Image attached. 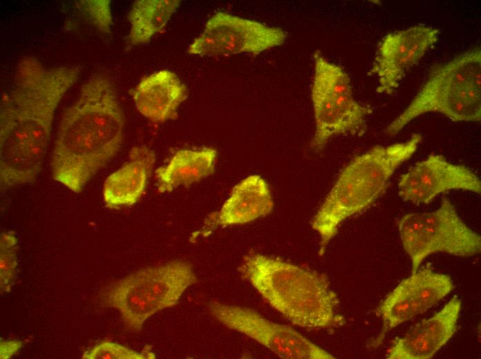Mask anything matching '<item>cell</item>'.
Here are the masks:
<instances>
[{
  "label": "cell",
  "mask_w": 481,
  "mask_h": 359,
  "mask_svg": "<svg viewBox=\"0 0 481 359\" xmlns=\"http://www.w3.org/2000/svg\"><path fill=\"white\" fill-rule=\"evenodd\" d=\"M79 66L47 68L32 56L17 64L0 108V184L34 182L41 171L60 101L80 75Z\"/></svg>",
  "instance_id": "1"
},
{
  "label": "cell",
  "mask_w": 481,
  "mask_h": 359,
  "mask_svg": "<svg viewBox=\"0 0 481 359\" xmlns=\"http://www.w3.org/2000/svg\"><path fill=\"white\" fill-rule=\"evenodd\" d=\"M124 117L111 80L91 76L77 99L64 112L51 156L55 180L80 193L120 149Z\"/></svg>",
  "instance_id": "2"
},
{
  "label": "cell",
  "mask_w": 481,
  "mask_h": 359,
  "mask_svg": "<svg viewBox=\"0 0 481 359\" xmlns=\"http://www.w3.org/2000/svg\"><path fill=\"white\" fill-rule=\"evenodd\" d=\"M239 271L272 308L296 326L324 329L346 323L325 273L260 253L245 256Z\"/></svg>",
  "instance_id": "3"
},
{
  "label": "cell",
  "mask_w": 481,
  "mask_h": 359,
  "mask_svg": "<svg viewBox=\"0 0 481 359\" xmlns=\"http://www.w3.org/2000/svg\"><path fill=\"white\" fill-rule=\"evenodd\" d=\"M422 139L416 133L403 142L374 146L344 168L312 221L320 235V255L344 220L384 193L394 172L415 154Z\"/></svg>",
  "instance_id": "4"
},
{
  "label": "cell",
  "mask_w": 481,
  "mask_h": 359,
  "mask_svg": "<svg viewBox=\"0 0 481 359\" xmlns=\"http://www.w3.org/2000/svg\"><path fill=\"white\" fill-rule=\"evenodd\" d=\"M438 113L453 122L481 119V50L475 47L435 66L405 110L385 130L393 137L416 117Z\"/></svg>",
  "instance_id": "5"
},
{
  "label": "cell",
  "mask_w": 481,
  "mask_h": 359,
  "mask_svg": "<svg viewBox=\"0 0 481 359\" xmlns=\"http://www.w3.org/2000/svg\"><path fill=\"white\" fill-rule=\"evenodd\" d=\"M196 282L190 264L172 261L117 280L106 290L104 304L117 309L126 326L138 332L151 316L176 304L185 291Z\"/></svg>",
  "instance_id": "6"
},
{
  "label": "cell",
  "mask_w": 481,
  "mask_h": 359,
  "mask_svg": "<svg viewBox=\"0 0 481 359\" xmlns=\"http://www.w3.org/2000/svg\"><path fill=\"white\" fill-rule=\"evenodd\" d=\"M313 59L311 99L315 131L310 148L318 152L335 136L363 135L372 110L355 99L350 77L342 67L328 61L319 50Z\"/></svg>",
  "instance_id": "7"
},
{
  "label": "cell",
  "mask_w": 481,
  "mask_h": 359,
  "mask_svg": "<svg viewBox=\"0 0 481 359\" xmlns=\"http://www.w3.org/2000/svg\"><path fill=\"white\" fill-rule=\"evenodd\" d=\"M397 227L404 249L411 260L412 273L435 253L471 257L481 251L480 236L465 224L446 197L435 211L404 215L398 220Z\"/></svg>",
  "instance_id": "8"
},
{
  "label": "cell",
  "mask_w": 481,
  "mask_h": 359,
  "mask_svg": "<svg viewBox=\"0 0 481 359\" xmlns=\"http://www.w3.org/2000/svg\"><path fill=\"white\" fill-rule=\"evenodd\" d=\"M287 33L281 28L226 12L214 14L202 32L188 48L201 56L254 55L284 43Z\"/></svg>",
  "instance_id": "9"
},
{
  "label": "cell",
  "mask_w": 481,
  "mask_h": 359,
  "mask_svg": "<svg viewBox=\"0 0 481 359\" xmlns=\"http://www.w3.org/2000/svg\"><path fill=\"white\" fill-rule=\"evenodd\" d=\"M208 309L225 327L248 336L280 358H334L292 327L269 320L252 309L216 301L210 302Z\"/></svg>",
  "instance_id": "10"
},
{
  "label": "cell",
  "mask_w": 481,
  "mask_h": 359,
  "mask_svg": "<svg viewBox=\"0 0 481 359\" xmlns=\"http://www.w3.org/2000/svg\"><path fill=\"white\" fill-rule=\"evenodd\" d=\"M453 288L451 277L435 272L430 264L413 273L377 307L375 313L381 318L382 327L369 346L377 348L389 331L435 305Z\"/></svg>",
  "instance_id": "11"
},
{
  "label": "cell",
  "mask_w": 481,
  "mask_h": 359,
  "mask_svg": "<svg viewBox=\"0 0 481 359\" xmlns=\"http://www.w3.org/2000/svg\"><path fill=\"white\" fill-rule=\"evenodd\" d=\"M440 30L419 24L387 34L377 48L370 72L378 80L377 92L392 95L406 72L437 43Z\"/></svg>",
  "instance_id": "12"
},
{
  "label": "cell",
  "mask_w": 481,
  "mask_h": 359,
  "mask_svg": "<svg viewBox=\"0 0 481 359\" xmlns=\"http://www.w3.org/2000/svg\"><path fill=\"white\" fill-rule=\"evenodd\" d=\"M468 191L480 194L481 182L468 167L431 155L403 174L398 183L399 195L415 204H429L438 195L451 191Z\"/></svg>",
  "instance_id": "13"
},
{
  "label": "cell",
  "mask_w": 481,
  "mask_h": 359,
  "mask_svg": "<svg viewBox=\"0 0 481 359\" xmlns=\"http://www.w3.org/2000/svg\"><path fill=\"white\" fill-rule=\"evenodd\" d=\"M461 308V300L453 297L440 311L395 338L387 350L386 358H433L457 331Z\"/></svg>",
  "instance_id": "14"
},
{
  "label": "cell",
  "mask_w": 481,
  "mask_h": 359,
  "mask_svg": "<svg viewBox=\"0 0 481 359\" xmlns=\"http://www.w3.org/2000/svg\"><path fill=\"white\" fill-rule=\"evenodd\" d=\"M273 206L265 180L258 175H249L234 186L220 210L209 215L198 233L207 235L218 227L250 222L268 215Z\"/></svg>",
  "instance_id": "15"
},
{
  "label": "cell",
  "mask_w": 481,
  "mask_h": 359,
  "mask_svg": "<svg viewBox=\"0 0 481 359\" xmlns=\"http://www.w3.org/2000/svg\"><path fill=\"white\" fill-rule=\"evenodd\" d=\"M131 95L141 115L153 122L162 123L178 117V108L188 92L174 72L162 70L142 78Z\"/></svg>",
  "instance_id": "16"
},
{
  "label": "cell",
  "mask_w": 481,
  "mask_h": 359,
  "mask_svg": "<svg viewBox=\"0 0 481 359\" xmlns=\"http://www.w3.org/2000/svg\"><path fill=\"white\" fill-rule=\"evenodd\" d=\"M156 161L155 152L147 146L131 148L122 166L109 175L103 186L106 207L120 208L136 203L145 191Z\"/></svg>",
  "instance_id": "17"
},
{
  "label": "cell",
  "mask_w": 481,
  "mask_h": 359,
  "mask_svg": "<svg viewBox=\"0 0 481 359\" xmlns=\"http://www.w3.org/2000/svg\"><path fill=\"white\" fill-rule=\"evenodd\" d=\"M217 151L214 148L179 150L167 165L155 171L159 193H169L180 186H189L214 173Z\"/></svg>",
  "instance_id": "18"
},
{
  "label": "cell",
  "mask_w": 481,
  "mask_h": 359,
  "mask_svg": "<svg viewBox=\"0 0 481 359\" xmlns=\"http://www.w3.org/2000/svg\"><path fill=\"white\" fill-rule=\"evenodd\" d=\"M179 0H138L128 14L131 24L128 41L132 46L145 43L167 23L180 4Z\"/></svg>",
  "instance_id": "19"
},
{
  "label": "cell",
  "mask_w": 481,
  "mask_h": 359,
  "mask_svg": "<svg viewBox=\"0 0 481 359\" xmlns=\"http://www.w3.org/2000/svg\"><path fill=\"white\" fill-rule=\"evenodd\" d=\"M17 239L13 231L3 232L0 236L1 293L10 291L15 283L17 266Z\"/></svg>",
  "instance_id": "20"
},
{
  "label": "cell",
  "mask_w": 481,
  "mask_h": 359,
  "mask_svg": "<svg viewBox=\"0 0 481 359\" xmlns=\"http://www.w3.org/2000/svg\"><path fill=\"white\" fill-rule=\"evenodd\" d=\"M83 359H152L155 354L151 347L147 345L142 352H138L125 346L109 340H104L86 350Z\"/></svg>",
  "instance_id": "21"
},
{
  "label": "cell",
  "mask_w": 481,
  "mask_h": 359,
  "mask_svg": "<svg viewBox=\"0 0 481 359\" xmlns=\"http://www.w3.org/2000/svg\"><path fill=\"white\" fill-rule=\"evenodd\" d=\"M78 10L100 32L109 33L112 25L111 3L109 0H84L76 3Z\"/></svg>",
  "instance_id": "22"
},
{
  "label": "cell",
  "mask_w": 481,
  "mask_h": 359,
  "mask_svg": "<svg viewBox=\"0 0 481 359\" xmlns=\"http://www.w3.org/2000/svg\"><path fill=\"white\" fill-rule=\"evenodd\" d=\"M23 343L20 340H1L0 358L8 359L20 350Z\"/></svg>",
  "instance_id": "23"
}]
</instances>
